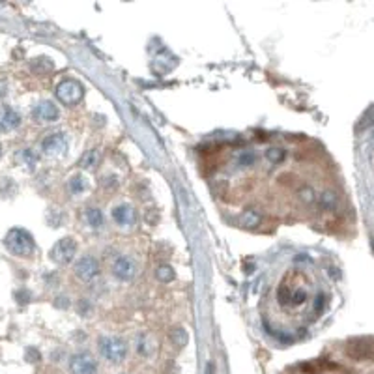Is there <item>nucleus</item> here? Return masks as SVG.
Wrapping results in <instances>:
<instances>
[{
  "mask_svg": "<svg viewBox=\"0 0 374 374\" xmlns=\"http://www.w3.org/2000/svg\"><path fill=\"white\" fill-rule=\"evenodd\" d=\"M4 247L15 256H30L36 251V242L28 230L12 229L4 236Z\"/></svg>",
  "mask_w": 374,
  "mask_h": 374,
  "instance_id": "obj_1",
  "label": "nucleus"
},
{
  "mask_svg": "<svg viewBox=\"0 0 374 374\" xmlns=\"http://www.w3.org/2000/svg\"><path fill=\"white\" fill-rule=\"evenodd\" d=\"M101 357L112 365H120L127 357V342L120 337H101L98 342Z\"/></svg>",
  "mask_w": 374,
  "mask_h": 374,
  "instance_id": "obj_2",
  "label": "nucleus"
},
{
  "mask_svg": "<svg viewBox=\"0 0 374 374\" xmlns=\"http://www.w3.org/2000/svg\"><path fill=\"white\" fill-rule=\"evenodd\" d=\"M277 302L281 307H302L307 302V290L302 286H294L288 281H282L277 288Z\"/></svg>",
  "mask_w": 374,
  "mask_h": 374,
  "instance_id": "obj_3",
  "label": "nucleus"
},
{
  "mask_svg": "<svg viewBox=\"0 0 374 374\" xmlns=\"http://www.w3.org/2000/svg\"><path fill=\"white\" fill-rule=\"evenodd\" d=\"M83 96H85V90H83L79 81L75 79H64L56 86V98H58L60 103H64L67 107L81 103Z\"/></svg>",
  "mask_w": 374,
  "mask_h": 374,
  "instance_id": "obj_4",
  "label": "nucleus"
},
{
  "mask_svg": "<svg viewBox=\"0 0 374 374\" xmlns=\"http://www.w3.org/2000/svg\"><path fill=\"white\" fill-rule=\"evenodd\" d=\"M75 255H77V242L73 238H62L49 251V258L58 266L69 264L75 258Z\"/></svg>",
  "mask_w": 374,
  "mask_h": 374,
  "instance_id": "obj_5",
  "label": "nucleus"
},
{
  "mask_svg": "<svg viewBox=\"0 0 374 374\" xmlns=\"http://www.w3.org/2000/svg\"><path fill=\"white\" fill-rule=\"evenodd\" d=\"M41 152L49 158H62L67 152V135L64 131H54L41 140Z\"/></svg>",
  "mask_w": 374,
  "mask_h": 374,
  "instance_id": "obj_6",
  "label": "nucleus"
},
{
  "mask_svg": "<svg viewBox=\"0 0 374 374\" xmlns=\"http://www.w3.org/2000/svg\"><path fill=\"white\" fill-rule=\"evenodd\" d=\"M98 359L88 352L73 354L69 359V372L71 374H98Z\"/></svg>",
  "mask_w": 374,
  "mask_h": 374,
  "instance_id": "obj_7",
  "label": "nucleus"
},
{
  "mask_svg": "<svg viewBox=\"0 0 374 374\" xmlns=\"http://www.w3.org/2000/svg\"><path fill=\"white\" fill-rule=\"evenodd\" d=\"M346 355L354 361L370 359L374 355V346L368 339H352L346 342Z\"/></svg>",
  "mask_w": 374,
  "mask_h": 374,
  "instance_id": "obj_8",
  "label": "nucleus"
},
{
  "mask_svg": "<svg viewBox=\"0 0 374 374\" xmlns=\"http://www.w3.org/2000/svg\"><path fill=\"white\" fill-rule=\"evenodd\" d=\"M73 271H75V275L79 277L81 281H92L94 277L99 273L98 258H94V256H90V255L81 256L79 260L75 262V268H73Z\"/></svg>",
  "mask_w": 374,
  "mask_h": 374,
  "instance_id": "obj_9",
  "label": "nucleus"
},
{
  "mask_svg": "<svg viewBox=\"0 0 374 374\" xmlns=\"http://www.w3.org/2000/svg\"><path fill=\"white\" fill-rule=\"evenodd\" d=\"M112 273H114V277H116L118 281L127 282L135 277L137 266H135L133 258H129V256H118V258L114 260V264H112Z\"/></svg>",
  "mask_w": 374,
  "mask_h": 374,
  "instance_id": "obj_10",
  "label": "nucleus"
},
{
  "mask_svg": "<svg viewBox=\"0 0 374 374\" xmlns=\"http://www.w3.org/2000/svg\"><path fill=\"white\" fill-rule=\"evenodd\" d=\"M32 116H34V120H38V122H54V120H58L60 111L54 101L45 99V101H40L38 105L34 107Z\"/></svg>",
  "mask_w": 374,
  "mask_h": 374,
  "instance_id": "obj_11",
  "label": "nucleus"
},
{
  "mask_svg": "<svg viewBox=\"0 0 374 374\" xmlns=\"http://www.w3.org/2000/svg\"><path fill=\"white\" fill-rule=\"evenodd\" d=\"M111 215L114 219V223L120 225V227H133V225L137 223V217H138L135 208L129 206V204H118V206H114Z\"/></svg>",
  "mask_w": 374,
  "mask_h": 374,
  "instance_id": "obj_12",
  "label": "nucleus"
},
{
  "mask_svg": "<svg viewBox=\"0 0 374 374\" xmlns=\"http://www.w3.org/2000/svg\"><path fill=\"white\" fill-rule=\"evenodd\" d=\"M21 124V116L19 112L12 109V107H0V131L2 133H10L17 129Z\"/></svg>",
  "mask_w": 374,
  "mask_h": 374,
  "instance_id": "obj_13",
  "label": "nucleus"
},
{
  "mask_svg": "<svg viewBox=\"0 0 374 374\" xmlns=\"http://www.w3.org/2000/svg\"><path fill=\"white\" fill-rule=\"evenodd\" d=\"M85 217H86V223L90 225L92 229H99V227L103 225V221H105L101 210H98V208H90V210H86Z\"/></svg>",
  "mask_w": 374,
  "mask_h": 374,
  "instance_id": "obj_14",
  "label": "nucleus"
},
{
  "mask_svg": "<svg viewBox=\"0 0 374 374\" xmlns=\"http://www.w3.org/2000/svg\"><path fill=\"white\" fill-rule=\"evenodd\" d=\"M99 161V152L98 150H88L83 156V158L79 159V167L81 169H92V167H96Z\"/></svg>",
  "mask_w": 374,
  "mask_h": 374,
  "instance_id": "obj_15",
  "label": "nucleus"
},
{
  "mask_svg": "<svg viewBox=\"0 0 374 374\" xmlns=\"http://www.w3.org/2000/svg\"><path fill=\"white\" fill-rule=\"evenodd\" d=\"M67 187H69V193L71 195H79V193H83V191H86V187H88V184H86V180L81 174H77V176H73L71 180H69V184H67Z\"/></svg>",
  "mask_w": 374,
  "mask_h": 374,
  "instance_id": "obj_16",
  "label": "nucleus"
},
{
  "mask_svg": "<svg viewBox=\"0 0 374 374\" xmlns=\"http://www.w3.org/2000/svg\"><path fill=\"white\" fill-rule=\"evenodd\" d=\"M171 341L176 344V346L184 348L185 344H187V341H189V335H187V331H185L184 328H174L171 331Z\"/></svg>",
  "mask_w": 374,
  "mask_h": 374,
  "instance_id": "obj_17",
  "label": "nucleus"
},
{
  "mask_svg": "<svg viewBox=\"0 0 374 374\" xmlns=\"http://www.w3.org/2000/svg\"><path fill=\"white\" fill-rule=\"evenodd\" d=\"M320 206L324 210H335L337 208V195L333 191H324L320 197Z\"/></svg>",
  "mask_w": 374,
  "mask_h": 374,
  "instance_id": "obj_18",
  "label": "nucleus"
},
{
  "mask_svg": "<svg viewBox=\"0 0 374 374\" xmlns=\"http://www.w3.org/2000/svg\"><path fill=\"white\" fill-rule=\"evenodd\" d=\"M156 277H158L159 281L169 282L174 279V269H172L171 266H167V264H161V266L156 269Z\"/></svg>",
  "mask_w": 374,
  "mask_h": 374,
  "instance_id": "obj_19",
  "label": "nucleus"
},
{
  "mask_svg": "<svg viewBox=\"0 0 374 374\" xmlns=\"http://www.w3.org/2000/svg\"><path fill=\"white\" fill-rule=\"evenodd\" d=\"M266 158H268V161H271V163H281V161H284V158H286V152L282 150V148L273 146V148L266 150Z\"/></svg>",
  "mask_w": 374,
  "mask_h": 374,
  "instance_id": "obj_20",
  "label": "nucleus"
},
{
  "mask_svg": "<svg viewBox=\"0 0 374 374\" xmlns=\"http://www.w3.org/2000/svg\"><path fill=\"white\" fill-rule=\"evenodd\" d=\"M258 223H260V215H258V213H255V211H247V213H243L242 225L245 227V229H256Z\"/></svg>",
  "mask_w": 374,
  "mask_h": 374,
  "instance_id": "obj_21",
  "label": "nucleus"
},
{
  "mask_svg": "<svg viewBox=\"0 0 374 374\" xmlns=\"http://www.w3.org/2000/svg\"><path fill=\"white\" fill-rule=\"evenodd\" d=\"M150 337L148 335H140L138 337V346H137V350H138V354L140 355H150L152 352H154V346L150 344Z\"/></svg>",
  "mask_w": 374,
  "mask_h": 374,
  "instance_id": "obj_22",
  "label": "nucleus"
},
{
  "mask_svg": "<svg viewBox=\"0 0 374 374\" xmlns=\"http://www.w3.org/2000/svg\"><path fill=\"white\" fill-rule=\"evenodd\" d=\"M297 198L305 204H313L316 195H315V191H313V187H307V185H305V187H300V189H297Z\"/></svg>",
  "mask_w": 374,
  "mask_h": 374,
  "instance_id": "obj_23",
  "label": "nucleus"
},
{
  "mask_svg": "<svg viewBox=\"0 0 374 374\" xmlns=\"http://www.w3.org/2000/svg\"><path fill=\"white\" fill-rule=\"evenodd\" d=\"M15 158H17V161H19L21 165H28V167H34V163H36V158H34V154L30 150H21L15 154Z\"/></svg>",
  "mask_w": 374,
  "mask_h": 374,
  "instance_id": "obj_24",
  "label": "nucleus"
},
{
  "mask_svg": "<svg viewBox=\"0 0 374 374\" xmlns=\"http://www.w3.org/2000/svg\"><path fill=\"white\" fill-rule=\"evenodd\" d=\"M255 161H256V158L253 152H243L242 156H238V165H240V167H251Z\"/></svg>",
  "mask_w": 374,
  "mask_h": 374,
  "instance_id": "obj_25",
  "label": "nucleus"
},
{
  "mask_svg": "<svg viewBox=\"0 0 374 374\" xmlns=\"http://www.w3.org/2000/svg\"><path fill=\"white\" fill-rule=\"evenodd\" d=\"M322 309H324V295L318 294V295H316V300H315V313H316V315H320Z\"/></svg>",
  "mask_w": 374,
  "mask_h": 374,
  "instance_id": "obj_26",
  "label": "nucleus"
},
{
  "mask_svg": "<svg viewBox=\"0 0 374 374\" xmlns=\"http://www.w3.org/2000/svg\"><path fill=\"white\" fill-rule=\"evenodd\" d=\"M0 156H2V148H0Z\"/></svg>",
  "mask_w": 374,
  "mask_h": 374,
  "instance_id": "obj_27",
  "label": "nucleus"
}]
</instances>
